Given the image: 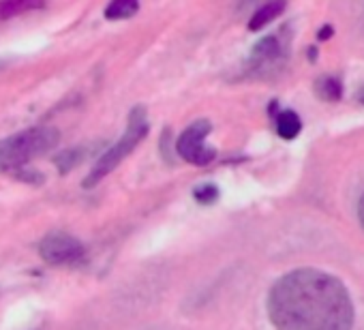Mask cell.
I'll list each match as a JSON object with an SVG mask.
<instances>
[{
	"label": "cell",
	"mask_w": 364,
	"mask_h": 330,
	"mask_svg": "<svg viewBox=\"0 0 364 330\" xmlns=\"http://www.w3.org/2000/svg\"><path fill=\"white\" fill-rule=\"evenodd\" d=\"M46 7V0H0V22L39 11Z\"/></svg>",
	"instance_id": "obj_6"
},
{
	"label": "cell",
	"mask_w": 364,
	"mask_h": 330,
	"mask_svg": "<svg viewBox=\"0 0 364 330\" xmlns=\"http://www.w3.org/2000/svg\"><path fill=\"white\" fill-rule=\"evenodd\" d=\"M41 257L52 266L73 264L84 255V247L77 238L65 234V232H52L39 243Z\"/></svg>",
	"instance_id": "obj_5"
},
{
	"label": "cell",
	"mask_w": 364,
	"mask_h": 330,
	"mask_svg": "<svg viewBox=\"0 0 364 330\" xmlns=\"http://www.w3.org/2000/svg\"><path fill=\"white\" fill-rule=\"evenodd\" d=\"M358 213H360V223H362V228H364V196H362V200H360V208H358Z\"/></svg>",
	"instance_id": "obj_15"
},
{
	"label": "cell",
	"mask_w": 364,
	"mask_h": 330,
	"mask_svg": "<svg viewBox=\"0 0 364 330\" xmlns=\"http://www.w3.org/2000/svg\"><path fill=\"white\" fill-rule=\"evenodd\" d=\"M360 101H362V103H364V88H362V90H360Z\"/></svg>",
	"instance_id": "obj_16"
},
{
	"label": "cell",
	"mask_w": 364,
	"mask_h": 330,
	"mask_svg": "<svg viewBox=\"0 0 364 330\" xmlns=\"http://www.w3.org/2000/svg\"><path fill=\"white\" fill-rule=\"evenodd\" d=\"M285 9V3L283 0H270V3H264L255 9L253 18L249 20V31H262L264 26H268L272 20H277Z\"/></svg>",
	"instance_id": "obj_7"
},
{
	"label": "cell",
	"mask_w": 364,
	"mask_h": 330,
	"mask_svg": "<svg viewBox=\"0 0 364 330\" xmlns=\"http://www.w3.org/2000/svg\"><path fill=\"white\" fill-rule=\"evenodd\" d=\"M208 133H210V122L208 120H196L193 124H189L185 131H182L178 142H176L178 154L185 159L187 163H193V165H208V163H213L215 156H217V150L208 148L204 144Z\"/></svg>",
	"instance_id": "obj_4"
},
{
	"label": "cell",
	"mask_w": 364,
	"mask_h": 330,
	"mask_svg": "<svg viewBox=\"0 0 364 330\" xmlns=\"http://www.w3.org/2000/svg\"><path fill=\"white\" fill-rule=\"evenodd\" d=\"M300 129H302V122H300V118H298L296 112L285 110V112L279 114V118H277V131H279V135L283 139H294L300 133Z\"/></svg>",
	"instance_id": "obj_9"
},
{
	"label": "cell",
	"mask_w": 364,
	"mask_h": 330,
	"mask_svg": "<svg viewBox=\"0 0 364 330\" xmlns=\"http://www.w3.org/2000/svg\"><path fill=\"white\" fill-rule=\"evenodd\" d=\"M268 313L277 330H349L353 324L345 285L315 268L281 277L270 289Z\"/></svg>",
	"instance_id": "obj_1"
},
{
	"label": "cell",
	"mask_w": 364,
	"mask_h": 330,
	"mask_svg": "<svg viewBox=\"0 0 364 330\" xmlns=\"http://www.w3.org/2000/svg\"><path fill=\"white\" fill-rule=\"evenodd\" d=\"M82 156H84V148H73V150H65L63 154H58L56 163H58L60 172L67 174L71 168H75V165L82 161Z\"/></svg>",
	"instance_id": "obj_12"
},
{
	"label": "cell",
	"mask_w": 364,
	"mask_h": 330,
	"mask_svg": "<svg viewBox=\"0 0 364 330\" xmlns=\"http://www.w3.org/2000/svg\"><path fill=\"white\" fill-rule=\"evenodd\" d=\"M315 90L321 99H328V101H338L343 95V86L336 78H321L315 84Z\"/></svg>",
	"instance_id": "obj_11"
},
{
	"label": "cell",
	"mask_w": 364,
	"mask_h": 330,
	"mask_svg": "<svg viewBox=\"0 0 364 330\" xmlns=\"http://www.w3.org/2000/svg\"><path fill=\"white\" fill-rule=\"evenodd\" d=\"M148 135V120H146V110L144 107H135L129 116V122H127V129H124V135L112 146L107 148L95 163L92 172L88 174V179L84 181V187H95L99 181H103L112 170H116L118 165L122 163L124 156H129L135 146Z\"/></svg>",
	"instance_id": "obj_3"
},
{
	"label": "cell",
	"mask_w": 364,
	"mask_h": 330,
	"mask_svg": "<svg viewBox=\"0 0 364 330\" xmlns=\"http://www.w3.org/2000/svg\"><path fill=\"white\" fill-rule=\"evenodd\" d=\"M253 56L257 60H264V63H270V60H277L281 56V43L277 41V37H266L262 39L255 50H253Z\"/></svg>",
	"instance_id": "obj_10"
},
{
	"label": "cell",
	"mask_w": 364,
	"mask_h": 330,
	"mask_svg": "<svg viewBox=\"0 0 364 330\" xmlns=\"http://www.w3.org/2000/svg\"><path fill=\"white\" fill-rule=\"evenodd\" d=\"M60 133L52 127H33L0 142V165L20 168V165L43 156L58 146Z\"/></svg>",
	"instance_id": "obj_2"
},
{
	"label": "cell",
	"mask_w": 364,
	"mask_h": 330,
	"mask_svg": "<svg viewBox=\"0 0 364 330\" xmlns=\"http://www.w3.org/2000/svg\"><path fill=\"white\" fill-rule=\"evenodd\" d=\"M139 11V0H112L105 7L107 20H129Z\"/></svg>",
	"instance_id": "obj_8"
},
{
	"label": "cell",
	"mask_w": 364,
	"mask_h": 330,
	"mask_svg": "<svg viewBox=\"0 0 364 330\" xmlns=\"http://www.w3.org/2000/svg\"><path fill=\"white\" fill-rule=\"evenodd\" d=\"M196 200L200 202V204H213V202H217V198H219V189L215 187V185H202V187H198L196 189Z\"/></svg>",
	"instance_id": "obj_13"
},
{
	"label": "cell",
	"mask_w": 364,
	"mask_h": 330,
	"mask_svg": "<svg viewBox=\"0 0 364 330\" xmlns=\"http://www.w3.org/2000/svg\"><path fill=\"white\" fill-rule=\"evenodd\" d=\"M332 35V26H323V31L319 33V41H326Z\"/></svg>",
	"instance_id": "obj_14"
}]
</instances>
